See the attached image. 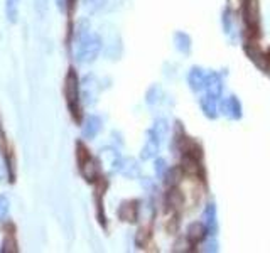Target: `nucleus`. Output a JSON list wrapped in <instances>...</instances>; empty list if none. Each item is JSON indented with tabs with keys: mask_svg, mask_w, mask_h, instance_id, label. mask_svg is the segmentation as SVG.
Returning <instances> with one entry per match:
<instances>
[{
	"mask_svg": "<svg viewBox=\"0 0 270 253\" xmlns=\"http://www.w3.org/2000/svg\"><path fill=\"white\" fill-rule=\"evenodd\" d=\"M101 39L98 34L93 32H80L78 37H76V44H75V56L76 61L81 62V65H88V62H93L96 57H98L101 51Z\"/></svg>",
	"mask_w": 270,
	"mask_h": 253,
	"instance_id": "1",
	"label": "nucleus"
},
{
	"mask_svg": "<svg viewBox=\"0 0 270 253\" xmlns=\"http://www.w3.org/2000/svg\"><path fill=\"white\" fill-rule=\"evenodd\" d=\"M64 95H66V103L70 108L71 115L76 121H80V80L75 70H70L66 75L64 83Z\"/></svg>",
	"mask_w": 270,
	"mask_h": 253,
	"instance_id": "2",
	"label": "nucleus"
},
{
	"mask_svg": "<svg viewBox=\"0 0 270 253\" xmlns=\"http://www.w3.org/2000/svg\"><path fill=\"white\" fill-rule=\"evenodd\" d=\"M243 21L247 24L248 31L257 32L260 24V7L258 0H245L243 6Z\"/></svg>",
	"mask_w": 270,
	"mask_h": 253,
	"instance_id": "3",
	"label": "nucleus"
},
{
	"mask_svg": "<svg viewBox=\"0 0 270 253\" xmlns=\"http://www.w3.org/2000/svg\"><path fill=\"white\" fill-rule=\"evenodd\" d=\"M245 52H247L248 59L253 62L258 70L262 71H270V57L265 56L257 46L253 44H245Z\"/></svg>",
	"mask_w": 270,
	"mask_h": 253,
	"instance_id": "4",
	"label": "nucleus"
},
{
	"mask_svg": "<svg viewBox=\"0 0 270 253\" xmlns=\"http://www.w3.org/2000/svg\"><path fill=\"white\" fill-rule=\"evenodd\" d=\"M221 113L225 116H228L230 120H240L243 115V108H242V103L236 96H230L221 101Z\"/></svg>",
	"mask_w": 270,
	"mask_h": 253,
	"instance_id": "5",
	"label": "nucleus"
},
{
	"mask_svg": "<svg viewBox=\"0 0 270 253\" xmlns=\"http://www.w3.org/2000/svg\"><path fill=\"white\" fill-rule=\"evenodd\" d=\"M159 150H161V140H159L151 130V132H149V137L146 140V144H144V147L141 150V159L142 160H151L154 157H157Z\"/></svg>",
	"mask_w": 270,
	"mask_h": 253,
	"instance_id": "6",
	"label": "nucleus"
},
{
	"mask_svg": "<svg viewBox=\"0 0 270 253\" xmlns=\"http://www.w3.org/2000/svg\"><path fill=\"white\" fill-rule=\"evenodd\" d=\"M206 93H210L215 98L221 100V93H223V80L218 73H210L206 75V85H205Z\"/></svg>",
	"mask_w": 270,
	"mask_h": 253,
	"instance_id": "7",
	"label": "nucleus"
},
{
	"mask_svg": "<svg viewBox=\"0 0 270 253\" xmlns=\"http://www.w3.org/2000/svg\"><path fill=\"white\" fill-rule=\"evenodd\" d=\"M100 159L103 165H107L112 172H118L120 171V164H122V157H120V154L117 150L113 149H103L100 152Z\"/></svg>",
	"mask_w": 270,
	"mask_h": 253,
	"instance_id": "8",
	"label": "nucleus"
},
{
	"mask_svg": "<svg viewBox=\"0 0 270 253\" xmlns=\"http://www.w3.org/2000/svg\"><path fill=\"white\" fill-rule=\"evenodd\" d=\"M187 83H189V88L192 91H201L205 90V85H206V73L201 70V68H191L189 73H187Z\"/></svg>",
	"mask_w": 270,
	"mask_h": 253,
	"instance_id": "9",
	"label": "nucleus"
},
{
	"mask_svg": "<svg viewBox=\"0 0 270 253\" xmlns=\"http://www.w3.org/2000/svg\"><path fill=\"white\" fill-rule=\"evenodd\" d=\"M206 235H208V230H206L205 223H201V221L191 223L189 228H187V241H189L192 246L201 243L206 238Z\"/></svg>",
	"mask_w": 270,
	"mask_h": 253,
	"instance_id": "10",
	"label": "nucleus"
},
{
	"mask_svg": "<svg viewBox=\"0 0 270 253\" xmlns=\"http://www.w3.org/2000/svg\"><path fill=\"white\" fill-rule=\"evenodd\" d=\"M202 223H205V226L210 235L215 236L216 231H218V220H216V206L213 203H210L208 206L205 208V213H202Z\"/></svg>",
	"mask_w": 270,
	"mask_h": 253,
	"instance_id": "11",
	"label": "nucleus"
},
{
	"mask_svg": "<svg viewBox=\"0 0 270 253\" xmlns=\"http://www.w3.org/2000/svg\"><path fill=\"white\" fill-rule=\"evenodd\" d=\"M218 98H215V96H211L210 93H206L205 96L201 98L199 101V105H201V110H202V113H205L208 118H216L218 116Z\"/></svg>",
	"mask_w": 270,
	"mask_h": 253,
	"instance_id": "12",
	"label": "nucleus"
},
{
	"mask_svg": "<svg viewBox=\"0 0 270 253\" xmlns=\"http://www.w3.org/2000/svg\"><path fill=\"white\" fill-rule=\"evenodd\" d=\"M101 130V118L96 115H90L83 123V137L95 139Z\"/></svg>",
	"mask_w": 270,
	"mask_h": 253,
	"instance_id": "13",
	"label": "nucleus"
},
{
	"mask_svg": "<svg viewBox=\"0 0 270 253\" xmlns=\"http://www.w3.org/2000/svg\"><path fill=\"white\" fill-rule=\"evenodd\" d=\"M125 177L128 179H135L139 177V174H141V167H139L137 160L132 159V157H125L122 159V164H120V171Z\"/></svg>",
	"mask_w": 270,
	"mask_h": 253,
	"instance_id": "14",
	"label": "nucleus"
},
{
	"mask_svg": "<svg viewBox=\"0 0 270 253\" xmlns=\"http://www.w3.org/2000/svg\"><path fill=\"white\" fill-rule=\"evenodd\" d=\"M137 213H139V208H137V203L135 201L123 203L118 209V216L122 218L123 221H128V223L137 221Z\"/></svg>",
	"mask_w": 270,
	"mask_h": 253,
	"instance_id": "15",
	"label": "nucleus"
},
{
	"mask_svg": "<svg viewBox=\"0 0 270 253\" xmlns=\"http://www.w3.org/2000/svg\"><path fill=\"white\" fill-rule=\"evenodd\" d=\"M174 46L176 49L182 54H189L191 51V37L186 32H176L174 34Z\"/></svg>",
	"mask_w": 270,
	"mask_h": 253,
	"instance_id": "16",
	"label": "nucleus"
},
{
	"mask_svg": "<svg viewBox=\"0 0 270 253\" xmlns=\"http://www.w3.org/2000/svg\"><path fill=\"white\" fill-rule=\"evenodd\" d=\"M152 134L156 135V137L162 142H166L167 135H169V123L166 118H157L156 121H154V126H152Z\"/></svg>",
	"mask_w": 270,
	"mask_h": 253,
	"instance_id": "17",
	"label": "nucleus"
},
{
	"mask_svg": "<svg viewBox=\"0 0 270 253\" xmlns=\"http://www.w3.org/2000/svg\"><path fill=\"white\" fill-rule=\"evenodd\" d=\"M19 6H21V0H6V16L11 24L19 21Z\"/></svg>",
	"mask_w": 270,
	"mask_h": 253,
	"instance_id": "18",
	"label": "nucleus"
},
{
	"mask_svg": "<svg viewBox=\"0 0 270 253\" xmlns=\"http://www.w3.org/2000/svg\"><path fill=\"white\" fill-rule=\"evenodd\" d=\"M182 169L191 174V176H197L201 172V165H199V159L189 157V155H184L182 157Z\"/></svg>",
	"mask_w": 270,
	"mask_h": 253,
	"instance_id": "19",
	"label": "nucleus"
},
{
	"mask_svg": "<svg viewBox=\"0 0 270 253\" xmlns=\"http://www.w3.org/2000/svg\"><path fill=\"white\" fill-rule=\"evenodd\" d=\"M162 98V90H161V86H157V85H152L151 88H149L147 91V96H146V101H147V105H157L159 101H161Z\"/></svg>",
	"mask_w": 270,
	"mask_h": 253,
	"instance_id": "20",
	"label": "nucleus"
},
{
	"mask_svg": "<svg viewBox=\"0 0 270 253\" xmlns=\"http://www.w3.org/2000/svg\"><path fill=\"white\" fill-rule=\"evenodd\" d=\"M83 6L90 14H95L103 9L105 6V0H83Z\"/></svg>",
	"mask_w": 270,
	"mask_h": 253,
	"instance_id": "21",
	"label": "nucleus"
},
{
	"mask_svg": "<svg viewBox=\"0 0 270 253\" xmlns=\"http://www.w3.org/2000/svg\"><path fill=\"white\" fill-rule=\"evenodd\" d=\"M7 177H11V182L14 181V179H12V171H11V167H9V162L0 157V182L6 181Z\"/></svg>",
	"mask_w": 270,
	"mask_h": 253,
	"instance_id": "22",
	"label": "nucleus"
},
{
	"mask_svg": "<svg viewBox=\"0 0 270 253\" xmlns=\"http://www.w3.org/2000/svg\"><path fill=\"white\" fill-rule=\"evenodd\" d=\"M9 211H11V201L4 194H0V221L6 220Z\"/></svg>",
	"mask_w": 270,
	"mask_h": 253,
	"instance_id": "23",
	"label": "nucleus"
},
{
	"mask_svg": "<svg viewBox=\"0 0 270 253\" xmlns=\"http://www.w3.org/2000/svg\"><path fill=\"white\" fill-rule=\"evenodd\" d=\"M169 171V167H167V162H166V159H157L156 160V174L161 179H164V176H166V172Z\"/></svg>",
	"mask_w": 270,
	"mask_h": 253,
	"instance_id": "24",
	"label": "nucleus"
},
{
	"mask_svg": "<svg viewBox=\"0 0 270 253\" xmlns=\"http://www.w3.org/2000/svg\"><path fill=\"white\" fill-rule=\"evenodd\" d=\"M223 27H225V32H231L233 29V17H231V12L230 11H225L223 14Z\"/></svg>",
	"mask_w": 270,
	"mask_h": 253,
	"instance_id": "25",
	"label": "nucleus"
},
{
	"mask_svg": "<svg viewBox=\"0 0 270 253\" xmlns=\"http://www.w3.org/2000/svg\"><path fill=\"white\" fill-rule=\"evenodd\" d=\"M147 240H149V230L147 228H142V230L137 233V243L144 246L147 243Z\"/></svg>",
	"mask_w": 270,
	"mask_h": 253,
	"instance_id": "26",
	"label": "nucleus"
},
{
	"mask_svg": "<svg viewBox=\"0 0 270 253\" xmlns=\"http://www.w3.org/2000/svg\"><path fill=\"white\" fill-rule=\"evenodd\" d=\"M205 250L206 251H218V243H216L215 240H210L208 243H206Z\"/></svg>",
	"mask_w": 270,
	"mask_h": 253,
	"instance_id": "27",
	"label": "nucleus"
},
{
	"mask_svg": "<svg viewBox=\"0 0 270 253\" xmlns=\"http://www.w3.org/2000/svg\"><path fill=\"white\" fill-rule=\"evenodd\" d=\"M56 6H57V9H59L61 12H64L66 6H68V0H56Z\"/></svg>",
	"mask_w": 270,
	"mask_h": 253,
	"instance_id": "28",
	"label": "nucleus"
},
{
	"mask_svg": "<svg viewBox=\"0 0 270 253\" xmlns=\"http://www.w3.org/2000/svg\"><path fill=\"white\" fill-rule=\"evenodd\" d=\"M68 4H70V6L73 7V6H75V0H68Z\"/></svg>",
	"mask_w": 270,
	"mask_h": 253,
	"instance_id": "29",
	"label": "nucleus"
}]
</instances>
